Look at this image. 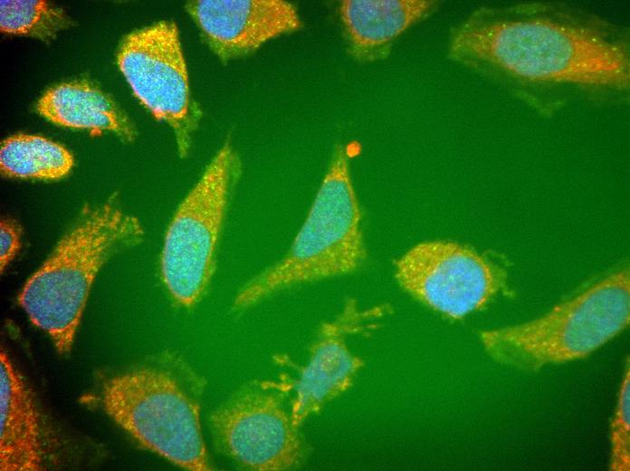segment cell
<instances>
[{"label":"cell","instance_id":"12","mask_svg":"<svg viewBox=\"0 0 630 471\" xmlns=\"http://www.w3.org/2000/svg\"><path fill=\"white\" fill-rule=\"evenodd\" d=\"M0 470L38 471L47 450L34 397L7 355L0 354Z\"/></svg>","mask_w":630,"mask_h":471},{"label":"cell","instance_id":"16","mask_svg":"<svg viewBox=\"0 0 630 471\" xmlns=\"http://www.w3.org/2000/svg\"><path fill=\"white\" fill-rule=\"evenodd\" d=\"M73 24L63 9L46 1L0 2V27L5 34L48 42Z\"/></svg>","mask_w":630,"mask_h":471},{"label":"cell","instance_id":"1","mask_svg":"<svg viewBox=\"0 0 630 471\" xmlns=\"http://www.w3.org/2000/svg\"><path fill=\"white\" fill-rule=\"evenodd\" d=\"M629 40L589 10L531 1L476 8L450 30L447 56L550 116L576 98L626 102Z\"/></svg>","mask_w":630,"mask_h":471},{"label":"cell","instance_id":"13","mask_svg":"<svg viewBox=\"0 0 630 471\" xmlns=\"http://www.w3.org/2000/svg\"><path fill=\"white\" fill-rule=\"evenodd\" d=\"M431 0H347L339 7L348 53L357 61L386 59L396 39L437 8Z\"/></svg>","mask_w":630,"mask_h":471},{"label":"cell","instance_id":"3","mask_svg":"<svg viewBox=\"0 0 630 471\" xmlns=\"http://www.w3.org/2000/svg\"><path fill=\"white\" fill-rule=\"evenodd\" d=\"M366 259L348 155L339 145L287 253L243 284L233 307L244 310L291 287L354 273Z\"/></svg>","mask_w":630,"mask_h":471},{"label":"cell","instance_id":"6","mask_svg":"<svg viewBox=\"0 0 630 471\" xmlns=\"http://www.w3.org/2000/svg\"><path fill=\"white\" fill-rule=\"evenodd\" d=\"M242 162L227 140L182 200L165 235L161 277L173 300L192 307L215 271L217 252Z\"/></svg>","mask_w":630,"mask_h":471},{"label":"cell","instance_id":"17","mask_svg":"<svg viewBox=\"0 0 630 471\" xmlns=\"http://www.w3.org/2000/svg\"><path fill=\"white\" fill-rule=\"evenodd\" d=\"M629 360L625 365L610 429L609 467L614 471L630 470V387Z\"/></svg>","mask_w":630,"mask_h":471},{"label":"cell","instance_id":"18","mask_svg":"<svg viewBox=\"0 0 630 471\" xmlns=\"http://www.w3.org/2000/svg\"><path fill=\"white\" fill-rule=\"evenodd\" d=\"M22 229L14 220L4 219L0 226L1 272L15 256L21 244Z\"/></svg>","mask_w":630,"mask_h":471},{"label":"cell","instance_id":"9","mask_svg":"<svg viewBox=\"0 0 630 471\" xmlns=\"http://www.w3.org/2000/svg\"><path fill=\"white\" fill-rule=\"evenodd\" d=\"M395 277L411 296L453 319L484 307L501 288V274L485 257L453 241L419 243L395 263Z\"/></svg>","mask_w":630,"mask_h":471},{"label":"cell","instance_id":"14","mask_svg":"<svg viewBox=\"0 0 630 471\" xmlns=\"http://www.w3.org/2000/svg\"><path fill=\"white\" fill-rule=\"evenodd\" d=\"M36 111L49 121L67 128L110 131L127 142L137 135L134 124L114 99L86 79L49 88L38 100Z\"/></svg>","mask_w":630,"mask_h":471},{"label":"cell","instance_id":"8","mask_svg":"<svg viewBox=\"0 0 630 471\" xmlns=\"http://www.w3.org/2000/svg\"><path fill=\"white\" fill-rule=\"evenodd\" d=\"M216 445L238 466L259 471L298 467L305 446L282 395L266 382L240 389L210 418Z\"/></svg>","mask_w":630,"mask_h":471},{"label":"cell","instance_id":"2","mask_svg":"<svg viewBox=\"0 0 630 471\" xmlns=\"http://www.w3.org/2000/svg\"><path fill=\"white\" fill-rule=\"evenodd\" d=\"M144 236L138 219L118 198L83 210L49 258L28 279L19 303L32 322L49 334L56 350L72 346L91 284L113 255L138 245Z\"/></svg>","mask_w":630,"mask_h":471},{"label":"cell","instance_id":"7","mask_svg":"<svg viewBox=\"0 0 630 471\" xmlns=\"http://www.w3.org/2000/svg\"><path fill=\"white\" fill-rule=\"evenodd\" d=\"M117 62L137 98L172 129L178 154L186 158L199 111L191 96L177 24L159 21L129 33L119 46Z\"/></svg>","mask_w":630,"mask_h":471},{"label":"cell","instance_id":"4","mask_svg":"<svg viewBox=\"0 0 630 471\" xmlns=\"http://www.w3.org/2000/svg\"><path fill=\"white\" fill-rule=\"evenodd\" d=\"M630 320L629 271L620 269L542 316L484 331L497 362L523 370L584 359L623 332Z\"/></svg>","mask_w":630,"mask_h":471},{"label":"cell","instance_id":"5","mask_svg":"<svg viewBox=\"0 0 630 471\" xmlns=\"http://www.w3.org/2000/svg\"><path fill=\"white\" fill-rule=\"evenodd\" d=\"M94 398L143 447L188 470H210L199 405L169 370L140 366L104 377Z\"/></svg>","mask_w":630,"mask_h":471},{"label":"cell","instance_id":"11","mask_svg":"<svg viewBox=\"0 0 630 471\" xmlns=\"http://www.w3.org/2000/svg\"><path fill=\"white\" fill-rule=\"evenodd\" d=\"M368 315L349 301L339 315L320 326L294 386L290 411L298 428L352 385L363 360L351 351L348 339L364 328Z\"/></svg>","mask_w":630,"mask_h":471},{"label":"cell","instance_id":"15","mask_svg":"<svg viewBox=\"0 0 630 471\" xmlns=\"http://www.w3.org/2000/svg\"><path fill=\"white\" fill-rule=\"evenodd\" d=\"M0 166L11 178L58 179L71 171L73 158L64 147L43 137L16 134L2 142Z\"/></svg>","mask_w":630,"mask_h":471},{"label":"cell","instance_id":"10","mask_svg":"<svg viewBox=\"0 0 630 471\" xmlns=\"http://www.w3.org/2000/svg\"><path fill=\"white\" fill-rule=\"evenodd\" d=\"M202 39L223 62L256 51L302 27L297 8L282 0H200L185 6Z\"/></svg>","mask_w":630,"mask_h":471}]
</instances>
